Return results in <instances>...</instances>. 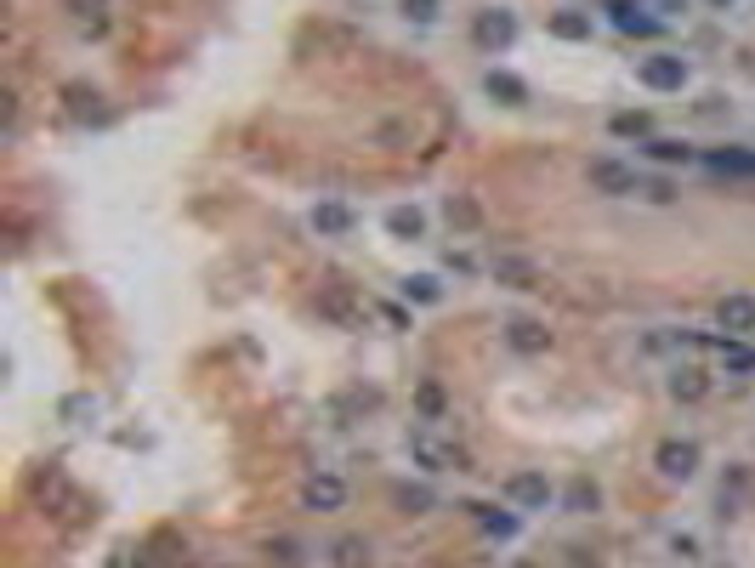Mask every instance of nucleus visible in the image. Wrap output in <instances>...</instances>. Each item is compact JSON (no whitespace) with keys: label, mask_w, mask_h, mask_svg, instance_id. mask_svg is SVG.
I'll return each mask as SVG.
<instances>
[{"label":"nucleus","mask_w":755,"mask_h":568,"mask_svg":"<svg viewBox=\"0 0 755 568\" xmlns=\"http://www.w3.org/2000/svg\"><path fill=\"white\" fill-rule=\"evenodd\" d=\"M364 296L352 290V284H341V279H330L324 290H318V319H330L335 330H364Z\"/></svg>","instance_id":"nucleus-1"},{"label":"nucleus","mask_w":755,"mask_h":568,"mask_svg":"<svg viewBox=\"0 0 755 568\" xmlns=\"http://www.w3.org/2000/svg\"><path fill=\"white\" fill-rule=\"evenodd\" d=\"M699 461H704V449L693 444V438H665V444L653 449V466H659V478H670V483L699 478Z\"/></svg>","instance_id":"nucleus-2"},{"label":"nucleus","mask_w":755,"mask_h":568,"mask_svg":"<svg viewBox=\"0 0 755 568\" xmlns=\"http://www.w3.org/2000/svg\"><path fill=\"white\" fill-rule=\"evenodd\" d=\"M585 177H591V194H602V199H631L636 194V165L614 160V154H597Z\"/></svg>","instance_id":"nucleus-3"},{"label":"nucleus","mask_w":755,"mask_h":568,"mask_svg":"<svg viewBox=\"0 0 755 568\" xmlns=\"http://www.w3.org/2000/svg\"><path fill=\"white\" fill-rule=\"evenodd\" d=\"M636 74H642V86H648V91H682L687 86V57L648 52L642 63H636Z\"/></svg>","instance_id":"nucleus-4"},{"label":"nucleus","mask_w":755,"mask_h":568,"mask_svg":"<svg viewBox=\"0 0 755 568\" xmlns=\"http://www.w3.org/2000/svg\"><path fill=\"white\" fill-rule=\"evenodd\" d=\"M472 40L483 46V52H506L511 40H517V18H511L506 6H483L472 18Z\"/></svg>","instance_id":"nucleus-5"},{"label":"nucleus","mask_w":755,"mask_h":568,"mask_svg":"<svg viewBox=\"0 0 755 568\" xmlns=\"http://www.w3.org/2000/svg\"><path fill=\"white\" fill-rule=\"evenodd\" d=\"M301 506H307V512H341V506H347V483L335 478V472H313V478L301 483Z\"/></svg>","instance_id":"nucleus-6"},{"label":"nucleus","mask_w":755,"mask_h":568,"mask_svg":"<svg viewBox=\"0 0 755 568\" xmlns=\"http://www.w3.org/2000/svg\"><path fill=\"white\" fill-rule=\"evenodd\" d=\"M506 500L523 506V512H545V506H551V483H545V472H511Z\"/></svg>","instance_id":"nucleus-7"},{"label":"nucleus","mask_w":755,"mask_h":568,"mask_svg":"<svg viewBox=\"0 0 755 568\" xmlns=\"http://www.w3.org/2000/svg\"><path fill=\"white\" fill-rule=\"evenodd\" d=\"M307 222H313V233H318V239H347V233L358 228V216H352V205H341V199H318Z\"/></svg>","instance_id":"nucleus-8"},{"label":"nucleus","mask_w":755,"mask_h":568,"mask_svg":"<svg viewBox=\"0 0 755 568\" xmlns=\"http://www.w3.org/2000/svg\"><path fill=\"white\" fill-rule=\"evenodd\" d=\"M716 324H721V336H733V341L755 336V296H721Z\"/></svg>","instance_id":"nucleus-9"},{"label":"nucleus","mask_w":755,"mask_h":568,"mask_svg":"<svg viewBox=\"0 0 755 568\" xmlns=\"http://www.w3.org/2000/svg\"><path fill=\"white\" fill-rule=\"evenodd\" d=\"M506 347L511 353H523V358H540L545 347H551V330H545L540 319H511L506 324Z\"/></svg>","instance_id":"nucleus-10"},{"label":"nucleus","mask_w":755,"mask_h":568,"mask_svg":"<svg viewBox=\"0 0 755 568\" xmlns=\"http://www.w3.org/2000/svg\"><path fill=\"white\" fill-rule=\"evenodd\" d=\"M670 398H676V404H704V398H710V375H704L699 364H676V370H670Z\"/></svg>","instance_id":"nucleus-11"},{"label":"nucleus","mask_w":755,"mask_h":568,"mask_svg":"<svg viewBox=\"0 0 755 568\" xmlns=\"http://www.w3.org/2000/svg\"><path fill=\"white\" fill-rule=\"evenodd\" d=\"M494 284L506 290H540V267L528 256H494Z\"/></svg>","instance_id":"nucleus-12"},{"label":"nucleus","mask_w":755,"mask_h":568,"mask_svg":"<svg viewBox=\"0 0 755 568\" xmlns=\"http://www.w3.org/2000/svg\"><path fill=\"white\" fill-rule=\"evenodd\" d=\"M409 455L421 461V472H449V466H460L455 449L438 444V438H426V432H415V438H409Z\"/></svg>","instance_id":"nucleus-13"},{"label":"nucleus","mask_w":755,"mask_h":568,"mask_svg":"<svg viewBox=\"0 0 755 568\" xmlns=\"http://www.w3.org/2000/svg\"><path fill=\"white\" fill-rule=\"evenodd\" d=\"M483 91H489L494 103H506V108H523V103H528V86L517 80V74H506V69H489V74H483Z\"/></svg>","instance_id":"nucleus-14"},{"label":"nucleus","mask_w":755,"mask_h":568,"mask_svg":"<svg viewBox=\"0 0 755 568\" xmlns=\"http://www.w3.org/2000/svg\"><path fill=\"white\" fill-rule=\"evenodd\" d=\"M443 222H449L455 233H477V228H483V211H477L472 194H449V199H443Z\"/></svg>","instance_id":"nucleus-15"},{"label":"nucleus","mask_w":755,"mask_h":568,"mask_svg":"<svg viewBox=\"0 0 755 568\" xmlns=\"http://www.w3.org/2000/svg\"><path fill=\"white\" fill-rule=\"evenodd\" d=\"M704 165L721 171V177H755V154H750V148H710Z\"/></svg>","instance_id":"nucleus-16"},{"label":"nucleus","mask_w":755,"mask_h":568,"mask_svg":"<svg viewBox=\"0 0 755 568\" xmlns=\"http://www.w3.org/2000/svg\"><path fill=\"white\" fill-rule=\"evenodd\" d=\"M387 233H392V239H421V233H426V211H421V205H392V211H387Z\"/></svg>","instance_id":"nucleus-17"},{"label":"nucleus","mask_w":755,"mask_h":568,"mask_svg":"<svg viewBox=\"0 0 755 568\" xmlns=\"http://www.w3.org/2000/svg\"><path fill=\"white\" fill-rule=\"evenodd\" d=\"M404 302H415V307H438V302H443V284L432 279V273H409V279H404Z\"/></svg>","instance_id":"nucleus-18"},{"label":"nucleus","mask_w":755,"mask_h":568,"mask_svg":"<svg viewBox=\"0 0 755 568\" xmlns=\"http://www.w3.org/2000/svg\"><path fill=\"white\" fill-rule=\"evenodd\" d=\"M335 568H369V540H358V534H341L330 546Z\"/></svg>","instance_id":"nucleus-19"},{"label":"nucleus","mask_w":755,"mask_h":568,"mask_svg":"<svg viewBox=\"0 0 755 568\" xmlns=\"http://www.w3.org/2000/svg\"><path fill=\"white\" fill-rule=\"evenodd\" d=\"M608 12H614V23L625 29V35H659V18H642V12H636L631 0H614Z\"/></svg>","instance_id":"nucleus-20"},{"label":"nucleus","mask_w":755,"mask_h":568,"mask_svg":"<svg viewBox=\"0 0 755 568\" xmlns=\"http://www.w3.org/2000/svg\"><path fill=\"white\" fill-rule=\"evenodd\" d=\"M551 35L557 40H591V12H551Z\"/></svg>","instance_id":"nucleus-21"},{"label":"nucleus","mask_w":755,"mask_h":568,"mask_svg":"<svg viewBox=\"0 0 755 568\" xmlns=\"http://www.w3.org/2000/svg\"><path fill=\"white\" fill-rule=\"evenodd\" d=\"M648 160H659V165H687V160H693V148H687V142H676V137H648Z\"/></svg>","instance_id":"nucleus-22"},{"label":"nucleus","mask_w":755,"mask_h":568,"mask_svg":"<svg viewBox=\"0 0 755 568\" xmlns=\"http://www.w3.org/2000/svg\"><path fill=\"white\" fill-rule=\"evenodd\" d=\"M721 358H727V370H738V375H755V347H744V341L721 336Z\"/></svg>","instance_id":"nucleus-23"},{"label":"nucleus","mask_w":755,"mask_h":568,"mask_svg":"<svg viewBox=\"0 0 755 568\" xmlns=\"http://www.w3.org/2000/svg\"><path fill=\"white\" fill-rule=\"evenodd\" d=\"M267 557H273L279 568H301V563H307V546H301V540H284V534H279V540H267Z\"/></svg>","instance_id":"nucleus-24"},{"label":"nucleus","mask_w":755,"mask_h":568,"mask_svg":"<svg viewBox=\"0 0 755 568\" xmlns=\"http://www.w3.org/2000/svg\"><path fill=\"white\" fill-rule=\"evenodd\" d=\"M608 125H614V137H648L653 131V120L642 114V108H625V114H614Z\"/></svg>","instance_id":"nucleus-25"},{"label":"nucleus","mask_w":755,"mask_h":568,"mask_svg":"<svg viewBox=\"0 0 755 568\" xmlns=\"http://www.w3.org/2000/svg\"><path fill=\"white\" fill-rule=\"evenodd\" d=\"M398 500H404V512H432V506H438V500H432V489H426V483H404V489H398Z\"/></svg>","instance_id":"nucleus-26"},{"label":"nucleus","mask_w":755,"mask_h":568,"mask_svg":"<svg viewBox=\"0 0 755 568\" xmlns=\"http://www.w3.org/2000/svg\"><path fill=\"white\" fill-rule=\"evenodd\" d=\"M477 523H483V534H494V540H511V534H517V517L511 512H483Z\"/></svg>","instance_id":"nucleus-27"},{"label":"nucleus","mask_w":755,"mask_h":568,"mask_svg":"<svg viewBox=\"0 0 755 568\" xmlns=\"http://www.w3.org/2000/svg\"><path fill=\"white\" fill-rule=\"evenodd\" d=\"M568 506H574V512H597V483H574V489H568Z\"/></svg>","instance_id":"nucleus-28"},{"label":"nucleus","mask_w":755,"mask_h":568,"mask_svg":"<svg viewBox=\"0 0 755 568\" xmlns=\"http://www.w3.org/2000/svg\"><path fill=\"white\" fill-rule=\"evenodd\" d=\"M438 6H443V0H404V18L409 23H432V18H438Z\"/></svg>","instance_id":"nucleus-29"},{"label":"nucleus","mask_w":755,"mask_h":568,"mask_svg":"<svg viewBox=\"0 0 755 568\" xmlns=\"http://www.w3.org/2000/svg\"><path fill=\"white\" fill-rule=\"evenodd\" d=\"M744 489H750V466H733V472H727V478H721V495H744Z\"/></svg>","instance_id":"nucleus-30"},{"label":"nucleus","mask_w":755,"mask_h":568,"mask_svg":"<svg viewBox=\"0 0 755 568\" xmlns=\"http://www.w3.org/2000/svg\"><path fill=\"white\" fill-rule=\"evenodd\" d=\"M421 415H443V387L438 381H426L421 387Z\"/></svg>","instance_id":"nucleus-31"},{"label":"nucleus","mask_w":755,"mask_h":568,"mask_svg":"<svg viewBox=\"0 0 755 568\" xmlns=\"http://www.w3.org/2000/svg\"><path fill=\"white\" fill-rule=\"evenodd\" d=\"M63 6H69L74 18H103L108 12V0H63Z\"/></svg>","instance_id":"nucleus-32"},{"label":"nucleus","mask_w":755,"mask_h":568,"mask_svg":"<svg viewBox=\"0 0 755 568\" xmlns=\"http://www.w3.org/2000/svg\"><path fill=\"white\" fill-rule=\"evenodd\" d=\"M670 551H676L682 563H693V557H699V540H693V534H676V540H670Z\"/></svg>","instance_id":"nucleus-33"},{"label":"nucleus","mask_w":755,"mask_h":568,"mask_svg":"<svg viewBox=\"0 0 755 568\" xmlns=\"http://www.w3.org/2000/svg\"><path fill=\"white\" fill-rule=\"evenodd\" d=\"M63 415H97V404H91V398H69V404H63Z\"/></svg>","instance_id":"nucleus-34"},{"label":"nucleus","mask_w":755,"mask_h":568,"mask_svg":"<svg viewBox=\"0 0 755 568\" xmlns=\"http://www.w3.org/2000/svg\"><path fill=\"white\" fill-rule=\"evenodd\" d=\"M704 6H716V12H721V6H738V0H704Z\"/></svg>","instance_id":"nucleus-35"}]
</instances>
